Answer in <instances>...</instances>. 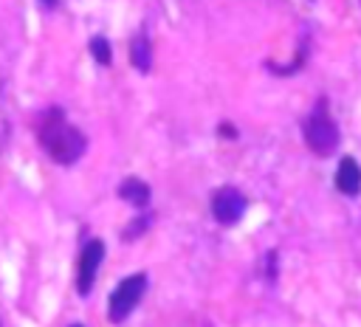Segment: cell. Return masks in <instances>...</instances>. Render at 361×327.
<instances>
[{
  "label": "cell",
  "mask_w": 361,
  "mask_h": 327,
  "mask_svg": "<svg viewBox=\"0 0 361 327\" xmlns=\"http://www.w3.org/2000/svg\"><path fill=\"white\" fill-rule=\"evenodd\" d=\"M37 138L42 144V149L48 152V158L59 166H71L82 158L87 141L85 132L79 127H73L65 118L62 107H48L45 113H39L37 118Z\"/></svg>",
  "instance_id": "1"
},
{
  "label": "cell",
  "mask_w": 361,
  "mask_h": 327,
  "mask_svg": "<svg viewBox=\"0 0 361 327\" xmlns=\"http://www.w3.org/2000/svg\"><path fill=\"white\" fill-rule=\"evenodd\" d=\"M302 141L319 158H327L330 152H336V147H338V127H336V121L330 116L327 99H319L313 104V110L305 116V121H302Z\"/></svg>",
  "instance_id": "2"
},
{
  "label": "cell",
  "mask_w": 361,
  "mask_h": 327,
  "mask_svg": "<svg viewBox=\"0 0 361 327\" xmlns=\"http://www.w3.org/2000/svg\"><path fill=\"white\" fill-rule=\"evenodd\" d=\"M147 293V273H133V276H124L116 290L110 293V302H107V319L113 324H121L135 307L138 302L144 299Z\"/></svg>",
  "instance_id": "3"
},
{
  "label": "cell",
  "mask_w": 361,
  "mask_h": 327,
  "mask_svg": "<svg viewBox=\"0 0 361 327\" xmlns=\"http://www.w3.org/2000/svg\"><path fill=\"white\" fill-rule=\"evenodd\" d=\"M209 209H212V217L220 223V226H234L245 209H248V200L245 195L237 189V186H220L212 200H209Z\"/></svg>",
  "instance_id": "4"
},
{
  "label": "cell",
  "mask_w": 361,
  "mask_h": 327,
  "mask_svg": "<svg viewBox=\"0 0 361 327\" xmlns=\"http://www.w3.org/2000/svg\"><path fill=\"white\" fill-rule=\"evenodd\" d=\"M104 259V242L102 240H87L79 251V259H76V290L79 296H87L93 290V282H96V271Z\"/></svg>",
  "instance_id": "5"
},
{
  "label": "cell",
  "mask_w": 361,
  "mask_h": 327,
  "mask_svg": "<svg viewBox=\"0 0 361 327\" xmlns=\"http://www.w3.org/2000/svg\"><path fill=\"white\" fill-rule=\"evenodd\" d=\"M336 189L347 197H355L361 192V166L355 158H341L338 169H336Z\"/></svg>",
  "instance_id": "6"
},
{
  "label": "cell",
  "mask_w": 361,
  "mask_h": 327,
  "mask_svg": "<svg viewBox=\"0 0 361 327\" xmlns=\"http://www.w3.org/2000/svg\"><path fill=\"white\" fill-rule=\"evenodd\" d=\"M118 197L133 203L135 209H144L149 203V183L141 180V178H124L118 183Z\"/></svg>",
  "instance_id": "7"
},
{
  "label": "cell",
  "mask_w": 361,
  "mask_h": 327,
  "mask_svg": "<svg viewBox=\"0 0 361 327\" xmlns=\"http://www.w3.org/2000/svg\"><path fill=\"white\" fill-rule=\"evenodd\" d=\"M130 62H133L135 70H141V73H147V70L152 68V51H149V39H147L144 34L133 37V42H130Z\"/></svg>",
  "instance_id": "8"
},
{
  "label": "cell",
  "mask_w": 361,
  "mask_h": 327,
  "mask_svg": "<svg viewBox=\"0 0 361 327\" xmlns=\"http://www.w3.org/2000/svg\"><path fill=\"white\" fill-rule=\"evenodd\" d=\"M90 54H93V59H96L99 65H110V62H113L110 42H107V37H102V34L90 37Z\"/></svg>",
  "instance_id": "9"
},
{
  "label": "cell",
  "mask_w": 361,
  "mask_h": 327,
  "mask_svg": "<svg viewBox=\"0 0 361 327\" xmlns=\"http://www.w3.org/2000/svg\"><path fill=\"white\" fill-rule=\"evenodd\" d=\"M147 226H149V220L141 214V217H135V220H133V223H130V226L121 231V237H124V240H138V237L147 231Z\"/></svg>",
  "instance_id": "10"
},
{
  "label": "cell",
  "mask_w": 361,
  "mask_h": 327,
  "mask_svg": "<svg viewBox=\"0 0 361 327\" xmlns=\"http://www.w3.org/2000/svg\"><path fill=\"white\" fill-rule=\"evenodd\" d=\"M268 279H276V251H268Z\"/></svg>",
  "instance_id": "11"
},
{
  "label": "cell",
  "mask_w": 361,
  "mask_h": 327,
  "mask_svg": "<svg viewBox=\"0 0 361 327\" xmlns=\"http://www.w3.org/2000/svg\"><path fill=\"white\" fill-rule=\"evenodd\" d=\"M220 135H226V138H237V130H234L231 124H220Z\"/></svg>",
  "instance_id": "12"
},
{
  "label": "cell",
  "mask_w": 361,
  "mask_h": 327,
  "mask_svg": "<svg viewBox=\"0 0 361 327\" xmlns=\"http://www.w3.org/2000/svg\"><path fill=\"white\" fill-rule=\"evenodd\" d=\"M39 3H42V6H45V8H54V6H56V3H59V0H39Z\"/></svg>",
  "instance_id": "13"
},
{
  "label": "cell",
  "mask_w": 361,
  "mask_h": 327,
  "mask_svg": "<svg viewBox=\"0 0 361 327\" xmlns=\"http://www.w3.org/2000/svg\"><path fill=\"white\" fill-rule=\"evenodd\" d=\"M71 327H82V324H71Z\"/></svg>",
  "instance_id": "14"
}]
</instances>
